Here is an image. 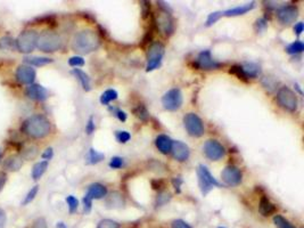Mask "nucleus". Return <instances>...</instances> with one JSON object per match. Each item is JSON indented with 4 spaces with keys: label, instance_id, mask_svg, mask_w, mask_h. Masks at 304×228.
<instances>
[{
    "label": "nucleus",
    "instance_id": "nucleus-1",
    "mask_svg": "<svg viewBox=\"0 0 304 228\" xmlns=\"http://www.w3.org/2000/svg\"><path fill=\"white\" fill-rule=\"evenodd\" d=\"M22 129L29 137L33 139H41L49 135L51 125L45 115L34 114L24 121Z\"/></svg>",
    "mask_w": 304,
    "mask_h": 228
},
{
    "label": "nucleus",
    "instance_id": "nucleus-2",
    "mask_svg": "<svg viewBox=\"0 0 304 228\" xmlns=\"http://www.w3.org/2000/svg\"><path fill=\"white\" fill-rule=\"evenodd\" d=\"M101 46L97 32L93 30H82L74 35L72 48L80 54H89Z\"/></svg>",
    "mask_w": 304,
    "mask_h": 228
},
{
    "label": "nucleus",
    "instance_id": "nucleus-3",
    "mask_svg": "<svg viewBox=\"0 0 304 228\" xmlns=\"http://www.w3.org/2000/svg\"><path fill=\"white\" fill-rule=\"evenodd\" d=\"M61 35L51 31H45L39 35L37 47L45 53H54L62 47Z\"/></svg>",
    "mask_w": 304,
    "mask_h": 228
},
{
    "label": "nucleus",
    "instance_id": "nucleus-4",
    "mask_svg": "<svg viewBox=\"0 0 304 228\" xmlns=\"http://www.w3.org/2000/svg\"><path fill=\"white\" fill-rule=\"evenodd\" d=\"M197 177H198V186L203 197H206L214 187H221V184L213 177V175L210 173V170L204 165L198 166Z\"/></svg>",
    "mask_w": 304,
    "mask_h": 228
},
{
    "label": "nucleus",
    "instance_id": "nucleus-5",
    "mask_svg": "<svg viewBox=\"0 0 304 228\" xmlns=\"http://www.w3.org/2000/svg\"><path fill=\"white\" fill-rule=\"evenodd\" d=\"M38 38L39 34L35 30H25L21 32V34L15 40V46L21 53L29 54L37 47Z\"/></svg>",
    "mask_w": 304,
    "mask_h": 228
},
{
    "label": "nucleus",
    "instance_id": "nucleus-6",
    "mask_svg": "<svg viewBox=\"0 0 304 228\" xmlns=\"http://www.w3.org/2000/svg\"><path fill=\"white\" fill-rule=\"evenodd\" d=\"M164 53H165V47H164L162 42L151 43L149 49H147V64H146L147 72H152L161 66Z\"/></svg>",
    "mask_w": 304,
    "mask_h": 228
},
{
    "label": "nucleus",
    "instance_id": "nucleus-7",
    "mask_svg": "<svg viewBox=\"0 0 304 228\" xmlns=\"http://www.w3.org/2000/svg\"><path fill=\"white\" fill-rule=\"evenodd\" d=\"M277 102L283 109L289 112H295L298 110V97L293 90L289 87H282L277 93Z\"/></svg>",
    "mask_w": 304,
    "mask_h": 228
},
{
    "label": "nucleus",
    "instance_id": "nucleus-8",
    "mask_svg": "<svg viewBox=\"0 0 304 228\" xmlns=\"http://www.w3.org/2000/svg\"><path fill=\"white\" fill-rule=\"evenodd\" d=\"M183 103L182 93L179 88H173L166 91L162 97V105L167 111H177Z\"/></svg>",
    "mask_w": 304,
    "mask_h": 228
},
{
    "label": "nucleus",
    "instance_id": "nucleus-9",
    "mask_svg": "<svg viewBox=\"0 0 304 228\" xmlns=\"http://www.w3.org/2000/svg\"><path fill=\"white\" fill-rule=\"evenodd\" d=\"M183 125L187 133L193 137H201L204 135V125L202 119L195 113H187L183 118Z\"/></svg>",
    "mask_w": 304,
    "mask_h": 228
},
{
    "label": "nucleus",
    "instance_id": "nucleus-10",
    "mask_svg": "<svg viewBox=\"0 0 304 228\" xmlns=\"http://www.w3.org/2000/svg\"><path fill=\"white\" fill-rule=\"evenodd\" d=\"M154 24H156L157 29L161 31L163 34H165L166 37H169V35L173 33L174 24L170 11L159 8L157 16H156V19L154 21Z\"/></svg>",
    "mask_w": 304,
    "mask_h": 228
},
{
    "label": "nucleus",
    "instance_id": "nucleus-11",
    "mask_svg": "<svg viewBox=\"0 0 304 228\" xmlns=\"http://www.w3.org/2000/svg\"><path fill=\"white\" fill-rule=\"evenodd\" d=\"M203 150L206 158L212 160V161H219L226 154V150L222 146V144H220L218 141H213V139H210V141L204 144Z\"/></svg>",
    "mask_w": 304,
    "mask_h": 228
},
{
    "label": "nucleus",
    "instance_id": "nucleus-12",
    "mask_svg": "<svg viewBox=\"0 0 304 228\" xmlns=\"http://www.w3.org/2000/svg\"><path fill=\"white\" fill-rule=\"evenodd\" d=\"M194 65L197 67V69L207 71V70H217L219 67L222 66V64L213 59L210 50H203L198 54L197 59H196Z\"/></svg>",
    "mask_w": 304,
    "mask_h": 228
},
{
    "label": "nucleus",
    "instance_id": "nucleus-13",
    "mask_svg": "<svg viewBox=\"0 0 304 228\" xmlns=\"http://www.w3.org/2000/svg\"><path fill=\"white\" fill-rule=\"evenodd\" d=\"M221 178L228 186H238L242 183L243 174L236 166H227L221 173Z\"/></svg>",
    "mask_w": 304,
    "mask_h": 228
},
{
    "label": "nucleus",
    "instance_id": "nucleus-14",
    "mask_svg": "<svg viewBox=\"0 0 304 228\" xmlns=\"http://www.w3.org/2000/svg\"><path fill=\"white\" fill-rule=\"evenodd\" d=\"M35 75H37L35 70L32 66L26 65V64L19 65L15 72V77L17 79V81L23 83V85H32L35 80Z\"/></svg>",
    "mask_w": 304,
    "mask_h": 228
},
{
    "label": "nucleus",
    "instance_id": "nucleus-15",
    "mask_svg": "<svg viewBox=\"0 0 304 228\" xmlns=\"http://www.w3.org/2000/svg\"><path fill=\"white\" fill-rule=\"evenodd\" d=\"M299 17V8L294 5L283 6L277 11V18L282 24H289L297 21Z\"/></svg>",
    "mask_w": 304,
    "mask_h": 228
},
{
    "label": "nucleus",
    "instance_id": "nucleus-16",
    "mask_svg": "<svg viewBox=\"0 0 304 228\" xmlns=\"http://www.w3.org/2000/svg\"><path fill=\"white\" fill-rule=\"evenodd\" d=\"M25 95L27 97L33 99V101L42 102L48 98V91L45 87H42L39 83H32L27 86L25 89Z\"/></svg>",
    "mask_w": 304,
    "mask_h": 228
},
{
    "label": "nucleus",
    "instance_id": "nucleus-17",
    "mask_svg": "<svg viewBox=\"0 0 304 228\" xmlns=\"http://www.w3.org/2000/svg\"><path fill=\"white\" fill-rule=\"evenodd\" d=\"M172 155L175 160H178L179 162H183L188 160L190 155V150L188 145H186L185 143L180 142V141H173L172 142V147H171Z\"/></svg>",
    "mask_w": 304,
    "mask_h": 228
},
{
    "label": "nucleus",
    "instance_id": "nucleus-18",
    "mask_svg": "<svg viewBox=\"0 0 304 228\" xmlns=\"http://www.w3.org/2000/svg\"><path fill=\"white\" fill-rule=\"evenodd\" d=\"M87 197H89L91 200H101L103 198H105L107 195V189L106 186L102 185L99 183H94L88 187L87 192Z\"/></svg>",
    "mask_w": 304,
    "mask_h": 228
},
{
    "label": "nucleus",
    "instance_id": "nucleus-19",
    "mask_svg": "<svg viewBox=\"0 0 304 228\" xmlns=\"http://www.w3.org/2000/svg\"><path fill=\"white\" fill-rule=\"evenodd\" d=\"M23 166V160L18 155H10L2 163V168L7 171L14 173V171H18Z\"/></svg>",
    "mask_w": 304,
    "mask_h": 228
},
{
    "label": "nucleus",
    "instance_id": "nucleus-20",
    "mask_svg": "<svg viewBox=\"0 0 304 228\" xmlns=\"http://www.w3.org/2000/svg\"><path fill=\"white\" fill-rule=\"evenodd\" d=\"M255 7V2L251 1L249 3H245V5L242 6H237L235 8H230V9H228L226 11H222L223 16H228V17H231V16H239V15H244L246 14L247 11H250L253 9Z\"/></svg>",
    "mask_w": 304,
    "mask_h": 228
},
{
    "label": "nucleus",
    "instance_id": "nucleus-21",
    "mask_svg": "<svg viewBox=\"0 0 304 228\" xmlns=\"http://www.w3.org/2000/svg\"><path fill=\"white\" fill-rule=\"evenodd\" d=\"M172 139L166 135H159L155 141V145L157 147V150L161 152L162 154H167L171 152L172 147Z\"/></svg>",
    "mask_w": 304,
    "mask_h": 228
},
{
    "label": "nucleus",
    "instance_id": "nucleus-22",
    "mask_svg": "<svg viewBox=\"0 0 304 228\" xmlns=\"http://www.w3.org/2000/svg\"><path fill=\"white\" fill-rule=\"evenodd\" d=\"M259 211L262 216L268 217V216H270V215H273V214L276 213V206L274 205V203L270 202V200L268 199V197L263 195L261 200H260Z\"/></svg>",
    "mask_w": 304,
    "mask_h": 228
},
{
    "label": "nucleus",
    "instance_id": "nucleus-23",
    "mask_svg": "<svg viewBox=\"0 0 304 228\" xmlns=\"http://www.w3.org/2000/svg\"><path fill=\"white\" fill-rule=\"evenodd\" d=\"M244 74L246 75L247 79L258 78L261 74V67L257 63H245L244 65H241Z\"/></svg>",
    "mask_w": 304,
    "mask_h": 228
},
{
    "label": "nucleus",
    "instance_id": "nucleus-24",
    "mask_svg": "<svg viewBox=\"0 0 304 228\" xmlns=\"http://www.w3.org/2000/svg\"><path fill=\"white\" fill-rule=\"evenodd\" d=\"M71 73L79 80L83 89H85L86 91H90L91 81H90L89 75H88L86 72H83L82 70H80V69H73L71 71Z\"/></svg>",
    "mask_w": 304,
    "mask_h": 228
},
{
    "label": "nucleus",
    "instance_id": "nucleus-25",
    "mask_svg": "<svg viewBox=\"0 0 304 228\" xmlns=\"http://www.w3.org/2000/svg\"><path fill=\"white\" fill-rule=\"evenodd\" d=\"M24 62L26 63V65L29 64V66H43L47 65V64L53 63L54 61L51 58L42 57V56H26V57H24Z\"/></svg>",
    "mask_w": 304,
    "mask_h": 228
},
{
    "label": "nucleus",
    "instance_id": "nucleus-26",
    "mask_svg": "<svg viewBox=\"0 0 304 228\" xmlns=\"http://www.w3.org/2000/svg\"><path fill=\"white\" fill-rule=\"evenodd\" d=\"M48 168V161H40V162H37L35 165L33 166V168H32V178L34 179V181H38V179H40L43 176V174L46 173Z\"/></svg>",
    "mask_w": 304,
    "mask_h": 228
},
{
    "label": "nucleus",
    "instance_id": "nucleus-27",
    "mask_svg": "<svg viewBox=\"0 0 304 228\" xmlns=\"http://www.w3.org/2000/svg\"><path fill=\"white\" fill-rule=\"evenodd\" d=\"M104 159H105V154L101 153V152L96 151L91 147L87 155V163L88 165H97V163L102 162Z\"/></svg>",
    "mask_w": 304,
    "mask_h": 228
},
{
    "label": "nucleus",
    "instance_id": "nucleus-28",
    "mask_svg": "<svg viewBox=\"0 0 304 228\" xmlns=\"http://www.w3.org/2000/svg\"><path fill=\"white\" fill-rule=\"evenodd\" d=\"M118 97H119V93L117 90L109 89V90L104 91V93L102 94L101 98H99V102H101V104H103V105H109L111 102L118 99Z\"/></svg>",
    "mask_w": 304,
    "mask_h": 228
},
{
    "label": "nucleus",
    "instance_id": "nucleus-29",
    "mask_svg": "<svg viewBox=\"0 0 304 228\" xmlns=\"http://www.w3.org/2000/svg\"><path fill=\"white\" fill-rule=\"evenodd\" d=\"M106 205L111 206V208H121L125 205V201H123L122 195L120 194L119 192H113L109 197V199H107Z\"/></svg>",
    "mask_w": 304,
    "mask_h": 228
},
{
    "label": "nucleus",
    "instance_id": "nucleus-30",
    "mask_svg": "<svg viewBox=\"0 0 304 228\" xmlns=\"http://www.w3.org/2000/svg\"><path fill=\"white\" fill-rule=\"evenodd\" d=\"M134 114L141 121L143 122H147L149 121L150 119V112L149 110L146 109V106L144 105V104H139V105H137L135 107V109L133 110Z\"/></svg>",
    "mask_w": 304,
    "mask_h": 228
},
{
    "label": "nucleus",
    "instance_id": "nucleus-31",
    "mask_svg": "<svg viewBox=\"0 0 304 228\" xmlns=\"http://www.w3.org/2000/svg\"><path fill=\"white\" fill-rule=\"evenodd\" d=\"M171 199H172V197L169 192H165V191L158 192L157 197H156V200H155V206L156 207L165 206L167 202L171 201Z\"/></svg>",
    "mask_w": 304,
    "mask_h": 228
},
{
    "label": "nucleus",
    "instance_id": "nucleus-32",
    "mask_svg": "<svg viewBox=\"0 0 304 228\" xmlns=\"http://www.w3.org/2000/svg\"><path fill=\"white\" fill-rule=\"evenodd\" d=\"M304 50V45L301 40H297V41L292 42L291 45L287 46L286 51L290 55H297V54H301L302 51Z\"/></svg>",
    "mask_w": 304,
    "mask_h": 228
},
{
    "label": "nucleus",
    "instance_id": "nucleus-33",
    "mask_svg": "<svg viewBox=\"0 0 304 228\" xmlns=\"http://www.w3.org/2000/svg\"><path fill=\"white\" fill-rule=\"evenodd\" d=\"M274 224L277 228H295L293 224L287 221L286 218H284L281 215H276L274 217Z\"/></svg>",
    "mask_w": 304,
    "mask_h": 228
},
{
    "label": "nucleus",
    "instance_id": "nucleus-34",
    "mask_svg": "<svg viewBox=\"0 0 304 228\" xmlns=\"http://www.w3.org/2000/svg\"><path fill=\"white\" fill-rule=\"evenodd\" d=\"M38 192H39V186L38 185L32 187V189L29 192H27L25 198H24V200L22 201V206H26V205H29V203L33 201L35 197H37Z\"/></svg>",
    "mask_w": 304,
    "mask_h": 228
},
{
    "label": "nucleus",
    "instance_id": "nucleus-35",
    "mask_svg": "<svg viewBox=\"0 0 304 228\" xmlns=\"http://www.w3.org/2000/svg\"><path fill=\"white\" fill-rule=\"evenodd\" d=\"M229 73L236 75V77H237L239 80H242V81H244V82H249V79H247L246 75L244 74L241 65H233V66H231L230 70H229Z\"/></svg>",
    "mask_w": 304,
    "mask_h": 228
},
{
    "label": "nucleus",
    "instance_id": "nucleus-36",
    "mask_svg": "<svg viewBox=\"0 0 304 228\" xmlns=\"http://www.w3.org/2000/svg\"><path fill=\"white\" fill-rule=\"evenodd\" d=\"M66 203H67V207H69V213L71 215L77 213V210L79 208V201L77 198L73 197V195H69V197L66 198Z\"/></svg>",
    "mask_w": 304,
    "mask_h": 228
},
{
    "label": "nucleus",
    "instance_id": "nucleus-37",
    "mask_svg": "<svg viewBox=\"0 0 304 228\" xmlns=\"http://www.w3.org/2000/svg\"><path fill=\"white\" fill-rule=\"evenodd\" d=\"M15 47V40L11 37H2L0 39V48L3 50L13 49Z\"/></svg>",
    "mask_w": 304,
    "mask_h": 228
},
{
    "label": "nucleus",
    "instance_id": "nucleus-38",
    "mask_svg": "<svg viewBox=\"0 0 304 228\" xmlns=\"http://www.w3.org/2000/svg\"><path fill=\"white\" fill-rule=\"evenodd\" d=\"M115 138H117V141L121 144H126L130 141L131 135L128 133L126 130H119L115 133Z\"/></svg>",
    "mask_w": 304,
    "mask_h": 228
},
{
    "label": "nucleus",
    "instance_id": "nucleus-39",
    "mask_svg": "<svg viewBox=\"0 0 304 228\" xmlns=\"http://www.w3.org/2000/svg\"><path fill=\"white\" fill-rule=\"evenodd\" d=\"M222 11H213L209 16H207L206 19V26H212L213 24L217 23L220 18L222 17Z\"/></svg>",
    "mask_w": 304,
    "mask_h": 228
},
{
    "label": "nucleus",
    "instance_id": "nucleus-40",
    "mask_svg": "<svg viewBox=\"0 0 304 228\" xmlns=\"http://www.w3.org/2000/svg\"><path fill=\"white\" fill-rule=\"evenodd\" d=\"M97 228H120V224L112 219H103L98 223Z\"/></svg>",
    "mask_w": 304,
    "mask_h": 228
},
{
    "label": "nucleus",
    "instance_id": "nucleus-41",
    "mask_svg": "<svg viewBox=\"0 0 304 228\" xmlns=\"http://www.w3.org/2000/svg\"><path fill=\"white\" fill-rule=\"evenodd\" d=\"M69 65L72 67H80L85 65V59L82 56H72L69 59Z\"/></svg>",
    "mask_w": 304,
    "mask_h": 228
},
{
    "label": "nucleus",
    "instance_id": "nucleus-42",
    "mask_svg": "<svg viewBox=\"0 0 304 228\" xmlns=\"http://www.w3.org/2000/svg\"><path fill=\"white\" fill-rule=\"evenodd\" d=\"M109 166L111 169H120V168L125 166V160L120 157H113L111 159Z\"/></svg>",
    "mask_w": 304,
    "mask_h": 228
},
{
    "label": "nucleus",
    "instance_id": "nucleus-43",
    "mask_svg": "<svg viewBox=\"0 0 304 228\" xmlns=\"http://www.w3.org/2000/svg\"><path fill=\"white\" fill-rule=\"evenodd\" d=\"M112 113H113L115 117H117L120 121H122V122H125V121H127V118H128V115H127V113L125 111H122V110H119V109H117V107H110L109 109Z\"/></svg>",
    "mask_w": 304,
    "mask_h": 228
},
{
    "label": "nucleus",
    "instance_id": "nucleus-44",
    "mask_svg": "<svg viewBox=\"0 0 304 228\" xmlns=\"http://www.w3.org/2000/svg\"><path fill=\"white\" fill-rule=\"evenodd\" d=\"M267 26H268V21L266 18H259V19H257V22H255V24H254L255 31L257 32L265 31L267 29Z\"/></svg>",
    "mask_w": 304,
    "mask_h": 228
},
{
    "label": "nucleus",
    "instance_id": "nucleus-45",
    "mask_svg": "<svg viewBox=\"0 0 304 228\" xmlns=\"http://www.w3.org/2000/svg\"><path fill=\"white\" fill-rule=\"evenodd\" d=\"M82 203H83V211H85L86 214H89L91 209H93V200H91L89 197H87V195H85L82 199Z\"/></svg>",
    "mask_w": 304,
    "mask_h": 228
},
{
    "label": "nucleus",
    "instance_id": "nucleus-46",
    "mask_svg": "<svg viewBox=\"0 0 304 228\" xmlns=\"http://www.w3.org/2000/svg\"><path fill=\"white\" fill-rule=\"evenodd\" d=\"M142 6V14H143V18H147L151 15V2L149 1H142L141 2Z\"/></svg>",
    "mask_w": 304,
    "mask_h": 228
},
{
    "label": "nucleus",
    "instance_id": "nucleus-47",
    "mask_svg": "<svg viewBox=\"0 0 304 228\" xmlns=\"http://www.w3.org/2000/svg\"><path fill=\"white\" fill-rule=\"evenodd\" d=\"M96 126H95V120L94 117H90L89 120H88L87 125H86V133L87 135H93L95 133Z\"/></svg>",
    "mask_w": 304,
    "mask_h": 228
},
{
    "label": "nucleus",
    "instance_id": "nucleus-48",
    "mask_svg": "<svg viewBox=\"0 0 304 228\" xmlns=\"http://www.w3.org/2000/svg\"><path fill=\"white\" fill-rule=\"evenodd\" d=\"M183 184V181L181 177H174L172 179V185H173L174 190L177 193H181V185Z\"/></svg>",
    "mask_w": 304,
    "mask_h": 228
},
{
    "label": "nucleus",
    "instance_id": "nucleus-49",
    "mask_svg": "<svg viewBox=\"0 0 304 228\" xmlns=\"http://www.w3.org/2000/svg\"><path fill=\"white\" fill-rule=\"evenodd\" d=\"M152 187H153V190L155 191L161 192L164 189V182L162 179H153V181H152Z\"/></svg>",
    "mask_w": 304,
    "mask_h": 228
},
{
    "label": "nucleus",
    "instance_id": "nucleus-50",
    "mask_svg": "<svg viewBox=\"0 0 304 228\" xmlns=\"http://www.w3.org/2000/svg\"><path fill=\"white\" fill-rule=\"evenodd\" d=\"M152 40H153V32H152V30H150V31H147V33L145 34V37H144V39H143L142 47L150 45V43L152 42Z\"/></svg>",
    "mask_w": 304,
    "mask_h": 228
},
{
    "label": "nucleus",
    "instance_id": "nucleus-51",
    "mask_svg": "<svg viewBox=\"0 0 304 228\" xmlns=\"http://www.w3.org/2000/svg\"><path fill=\"white\" fill-rule=\"evenodd\" d=\"M172 228H191L186 222L181 221V219H177L172 223Z\"/></svg>",
    "mask_w": 304,
    "mask_h": 228
},
{
    "label": "nucleus",
    "instance_id": "nucleus-52",
    "mask_svg": "<svg viewBox=\"0 0 304 228\" xmlns=\"http://www.w3.org/2000/svg\"><path fill=\"white\" fill-rule=\"evenodd\" d=\"M42 159H43V161H48V160H50L51 158L54 157V150L51 149V147H48V149H46L45 151H43V153H42Z\"/></svg>",
    "mask_w": 304,
    "mask_h": 228
},
{
    "label": "nucleus",
    "instance_id": "nucleus-53",
    "mask_svg": "<svg viewBox=\"0 0 304 228\" xmlns=\"http://www.w3.org/2000/svg\"><path fill=\"white\" fill-rule=\"evenodd\" d=\"M32 228H47V222L45 218H38L37 221L33 223Z\"/></svg>",
    "mask_w": 304,
    "mask_h": 228
},
{
    "label": "nucleus",
    "instance_id": "nucleus-54",
    "mask_svg": "<svg viewBox=\"0 0 304 228\" xmlns=\"http://www.w3.org/2000/svg\"><path fill=\"white\" fill-rule=\"evenodd\" d=\"M7 223L6 213L2 209H0V228H5Z\"/></svg>",
    "mask_w": 304,
    "mask_h": 228
},
{
    "label": "nucleus",
    "instance_id": "nucleus-55",
    "mask_svg": "<svg viewBox=\"0 0 304 228\" xmlns=\"http://www.w3.org/2000/svg\"><path fill=\"white\" fill-rule=\"evenodd\" d=\"M303 30H304V24L302 22H299L295 24L294 31H295V33H297V35H301Z\"/></svg>",
    "mask_w": 304,
    "mask_h": 228
},
{
    "label": "nucleus",
    "instance_id": "nucleus-56",
    "mask_svg": "<svg viewBox=\"0 0 304 228\" xmlns=\"http://www.w3.org/2000/svg\"><path fill=\"white\" fill-rule=\"evenodd\" d=\"M7 182V175L5 173H2V171H0V191L3 189V186L6 185Z\"/></svg>",
    "mask_w": 304,
    "mask_h": 228
},
{
    "label": "nucleus",
    "instance_id": "nucleus-57",
    "mask_svg": "<svg viewBox=\"0 0 304 228\" xmlns=\"http://www.w3.org/2000/svg\"><path fill=\"white\" fill-rule=\"evenodd\" d=\"M56 227H57V228H67L64 223H57V225H56Z\"/></svg>",
    "mask_w": 304,
    "mask_h": 228
},
{
    "label": "nucleus",
    "instance_id": "nucleus-58",
    "mask_svg": "<svg viewBox=\"0 0 304 228\" xmlns=\"http://www.w3.org/2000/svg\"><path fill=\"white\" fill-rule=\"evenodd\" d=\"M295 88H297V90L299 91V94H300V95H303V91L301 90V88H300L299 83H295Z\"/></svg>",
    "mask_w": 304,
    "mask_h": 228
},
{
    "label": "nucleus",
    "instance_id": "nucleus-59",
    "mask_svg": "<svg viewBox=\"0 0 304 228\" xmlns=\"http://www.w3.org/2000/svg\"><path fill=\"white\" fill-rule=\"evenodd\" d=\"M1 158H2V151L0 149V160H1Z\"/></svg>",
    "mask_w": 304,
    "mask_h": 228
},
{
    "label": "nucleus",
    "instance_id": "nucleus-60",
    "mask_svg": "<svg viewBox=\"0 0 304 228\" xmlns=\"http://www.w3.org/2000/svg\"><path fill=\"white\" fill-rule=\"evenodd\" d=\"M218 228H226V227H218Z\"/></svg>",
    "mask_w": 304,
    "mask_h": 228
}]
</instances>
